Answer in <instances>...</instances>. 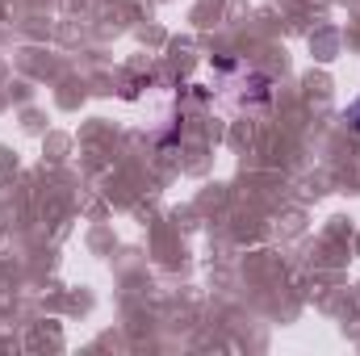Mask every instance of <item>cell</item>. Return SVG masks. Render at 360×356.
<instances>
[{
  "mask_svg": "<svg viewBox=\"0 0 360 356\" xmlns=\"http://www.w3.org/2000/svg\"><path fill=\"white\" fill-rule=\"evenodd\" d=\"M344 122H348V126H352V130L360 134V96L352 101V105H348V109H344Z\"/></svg>",
  "mask_w": 360,
  "mask_h": 356,
  "instance_id": "obj_1",
  "label": "cell"
}]
</instances>
